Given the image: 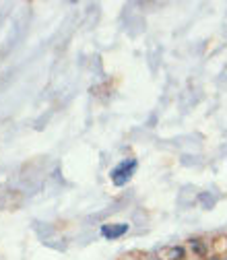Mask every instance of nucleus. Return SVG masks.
Returning <instances> with one entry per match:
<instances>
[{
    "instance_id": "obj_1",
    "label": "nucleus",
    "mask_w": 227,
    "mask_h": 260,
    "mask_svg": "<svg viewBox=\"0 0 227 260\" xmlns=\"http://www.w3.org/2000/svg\"><path fill=\"white\" fill-rule=\"evenodd\" d=\"M137 168H139L137 159H124V161H120V164L110 172V178H112L114 186H118V188L126 186L128 182H131V178L135 176Z\"/></svg>"
},
{
    "instance_id": "obj_2",
    "label": "nucleus",
    "mask_w": 227,
    "mask_h": 260,
    "mask_svg": "<svg viewBox=\"0 0 227 260\" xmlns=\"http://www.w3.org/2000/svg\"><path fill=\"white\" fill-rule=\"evenodd\" d=\"M128 230H131V225L128 223H106V225H102L100 232H102V236L106 240H118L124 234H128Z\"/></svg>"
},
{
    "instance_id": "obj_3",
    "label": "nucleus",
    "mask_w": 227,
    "mask_h": 260,
    "mask_svg": "<svg viewBox=\"0 0 227 260\" xmlns=\"http://www.w3.org/2000/svg\"><path fill=\"white\" fill-rule=\"evenodd\" d=\"M184 256H186V252H184V248H180V246L170 250V260H182Z\"/></svg>"
},
{
    "instance_id": "obj_4",
    "label": "nucleus",
    "mask_w": 227,
    "mask_h": 260,
    "mask_svg": "<svg viewBox=\"0 0 227 260\" xmlns=\"http://www.w3.org/2000/svg\"><path fill=\"white\" fill-rule=\"evenodd\" d=\"M213 260H227V258H213Z\"/></svg>"
}]
</instances>
